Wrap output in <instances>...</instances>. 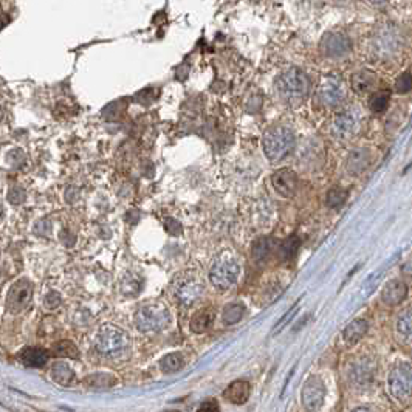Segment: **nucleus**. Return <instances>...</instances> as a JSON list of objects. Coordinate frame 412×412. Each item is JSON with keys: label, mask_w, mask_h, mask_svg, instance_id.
Masks as SVG:
<instances>
[{"label": "nucleus", "mask_w": 412, "mask_h": 412, "mask_svg": "<svg viewBox=\"0 0 412 412\" xmlns=\"http://www.w3.org/2000/svg\"><path fill=\"white\" fill-rule=\"evenodd\" d=\"M310 85L307 73L297 67L284 70L274 80L276 95L282 103L288 105H296L305 101V98L310 94Z\"/></svg>", "instance_id": "1"}, {"label": "nucleus", "mask_w": 412, "mask_h": 412, "mask_svg": "<svg viewBox=\"0 0 412 412\" xmlns=\"http://www.w3.org/2000/svg\"><path fill=\"white\" fill-rule=\"evenodd\" d=\"M296 137L291 127L286 124H273L262 135V149L272 163H279L293 152Z\"/></svg>", "instance_id": "2"}, {"label": "nucleus", "mask_w": 412, "mask_h": 412, "mask_svg": "<svg viewBox=\"0 0 412 412\" xmlns=\"http://www.w3.org/2000/svg\"><path fill=\"white\" fill-rule=\"evenodd\" d=\"M404 42H406V34L400 25L394 22L380 24L372 36V52L378 59L389 61L402 52Z\"/></svg>", "instance_id": "3"}, {"label": "nucleus", "mask_w": 412, "mask_h": 412, "mask_svg": "<svg viewBox=\"0 0 412 412\" xmlns=\"http://www.w3.org/2000/svg\"><path fill=\"white\" fill-rule=\"evenodd\" d=\"M240 272H242V267H240V260L236 256L231 253H222L212 262L209 268V282L214 288L226 291L236 286L240 278Z\"/></svg>", "instance_id": "4"}, {"label": "nucleus", "mask_w": 412, "mask_h": 412, "mask_svg": "<svg viewBox=\"0 0 412 412\" xmlns=\"http://www.w3.org/2000/svg\"><path fill=\"white\" fill-rule=\"evenodd\" d=\"M172 323L169 310L160 302H149L140 305L135 311V325L143 333L161 332Z\"/></svg>", "instance_id": "5"}, {"label": "nucleus", "mask_w": 412, "mask_h": 412, "mask_svg": "<svg viewBox=\"0 0 412 412\" xmlns=\"http://www.w3.org/2000/svg\"><path fill=\"white\" fill-rule=\"evenodd\" d=\"M388 390L397 402H408L412 399V365L408 361H397L389 369Z\"/></svg>", "instance_id": "6"}, {"label": "nucleus", "mask_w": 412, "mask_h": 412, "mask_svg": "<svg viewBox=\"0 0 412 412\" xmlns=\"http://www.w3.org/2000/svg\"><path fill=\"white\" fill-rule=\"evenodd\" d=\"M347 84L337 73L324 75L318 84V99L324 108L337 109L343 105L347 99Z\"/></svg>", "instance_id": "7"}, {"label": "nucleus", "mask_w": 412, "mask_h": 412, "mask_svg": "<svg viewBox=\"0 0 412 412\" xmlns=\"http://www.w3.org/2000/svg\"><path fill=\"white\" fill-rule=\"evenodd\" d=\"M127 346H129V337L117 325H104L95 337V349L105 357H115L124 352Z\"/></svg>", "instance_id": "8"}, {"label": "nucleus", "mask_w": 412, "mask_h": 412, "mask_svg": "<svg viewBox=\"0 0 412 412\" xmlns=\"http://www.w3.org/2000/svg\"><path fill=\"white\" fill-rule=\"evenodd\" d=\"M363 122L365 117L358 108L347 109L333 118L330 124V133L333 135V138L341 141L351 140L361 131Z\"/></svg>", "instance_id": "9"}, {"label": "nucleus", "mask_w": 412, "mask_h": 412, "mask_svg": "<svg viewBox=\"0 0 412 412\" xmlns=\"http://www.w3.org/2000/svg\"><path fill=\"white\" fill-rule=\"evenodd\" d=\"M319 52L328 59H343L352 52V41L339 31H328L319 41Z\"/></svg>", "instance_id": "10"}, {"label": "nucleus", "mask_w": 412, "mask_h": 412, "mask_svg": "<svg viewBox=\"0 0 412 412\" xmlns=\"http://www.w3.org/2000/svg\"><path fill=\"white\" fill-rule=\"evenodd\" d=\"M325 383L323 381L321 376L311 375L304 383L302 392H301V402L302 406L307 412H318L323 408L325 400Z\"/></svg>", "instance_id": "11"}, {"label": "nucleus", "mask_w": 412, "mask_h": 412, "mask_svg": "<svg viewBox=\"0 0 412 412\" xmlns=\"http://www.w3.org/2000/svg\"><path fill=\"white\" fill-rule=\"evenodd\" d=\"M205 293V284L202 279H198L197 276H183V278L177 282L174 288L175 300L182 304L183 307H193V305L202 300Z\"/></svg>", "instance_id": "12"}, {"label": "nucleus", "mask_w": 412, "mask_h": 412, "mask_svg": "<svg viewBox=\"0 0 412 412\" xmlns=\"http://www.w3.org/2000/svg\"><path fill=\"white\" fill-rule=\"evenodd\" d=\"M33 286L28 279H19L11 286L6 296V310L13 315H19L31 304Z\"/></svg>", "instance_id": "13"}, {"label": "nucleus", "mask_w": 412, "mask_h": 412, "mask_svg": "<svg viewBox=\"0 0 412 412\" xmlns=\"http://www.w3.org/2000/svg\"><path fill=\"white\" fill-rule=\"evenodd\" d=\"M376 374V361L369 355H361L349 367V380L355 388H367L372 385Z\"/></svg>", "instance_id": "14"}, {"label": "nucleus", "mask_w": 412, "mask_h": 412, "mask_svg": "<svg viewBox=\"0 0 412 412\" xmlns=\"http://www.w3.org/2000/svg\"><path fill=\"white\" fill-rule=\"evenodd\" d=\"M272 184L279 196L290 198L296 194L297 186H300V179H297V174L295 170L282 168L272 175Z\"/></svg>", "instance_id": "15"}, {"label": "nucleus", "mask_w": 412, "mask_h": 412, "mask_svg": "<svg viewBox=\"0 0 412 412\" xmlns=\"http://www.w3.org/2000/svg\"><path fill=\"white\" fill-rule=\"evenodd\" d=\"M372 161V152L369 147H355L349 152L344 163L347 175L358 177L365 172Z\"/></svg>", "instance_id": "16"}, {"label": "nucleus", "mask_w": 412, "mask_h": 412, "mask_svg": "<svg viewBox=\"0 0 412 412\" xmlns=\"http://www.w3.org/2000/svg\"><path fill=\"white\" fill-rule=\"evenodd\" d=\"M408 296V286L402 279L389 281L381 290V301L389 307L400 305Z\"/></svg>", "instance_id": "17"}, {"label": "nucleus", "mask_w": 412, "mask_h": 412, "mask_svg": "<svg viewBox=\"0 0 412 412\" xmlns=\"http://www.w3.org/2000/svg\"><path fill=\"white\" fill-rule=\"evenodd\" d=\"M376 82H378V78H376L375 72L369 68H363L355 72L351 78V85L355 91L358 94H369V91H374L376 87Z\"/></svg>", "instance_id": "18"}, {"label": "nucleus", "mask_w": 412, "mask_h": 412, "mask_svg": "<svg viewBox=\"0 0 412 412\" xmlns=\"http://www.w3.org/2000/svg\"><path fill=\"white\" fill-rule=\"evenodd\" d=\"M250 394H251L250 383L245 380H237V381H233L231 385L225 389L223 397L233 404H244L248 402V399H250Z\"/></svg>", "instance_id": "19"}, {"label": "nucleus", "mask_w": 412, "mask_h": 412, "mask_svg": "<svg viewBox=\"0 0 412 412\" xmlns=\"http://www.w3.org/2000/svg\"><path fill=\"white\" fill-rule=\"evenodd\" d=\"M395 337L403 344H412V307L403 310L395 319Z\"/></svg>", "instance_id": "20"}, {"label": "nucleus", "mask_w": 412, "mask_h": 412, "mask_svg": "<svg viewBox=\"0 0 412 412\" xmlns=\"http://www.w3.org/2000/svg\"><path fill=\"white\" fill-rule=\"evenodd\" d=\"M369 330V323L363 318H357L353 319L352 323L346 325V329L343 330V338L347 344H357L358 341L363 339Z\"/></svg>", "instance_id": "21"}, {"label": "nucleus", "mask_w": 412, "mask_h": 412, "mask_svg": "<svg viewBox=\"0 0 412 412\" xmlns=\"http://www.w3.org/2000/svg\"><path fill=\"white\" fill-rule=\"evenodd\" d=\"M214 310L211 307H205L202 310H198L197 314L191 318L189 328L194 333H205L208 332L212 328V323H214Z\"/></svg>", "instance_id": "22"}, {"label": "nucleus", "mask_w": 412, "mask_h": 412, "mask_svg": "<svg viewBox=\"0 0 412 412\" xmlns=\"http://www.w3.org/2000/svg\"><path fill=\"white\" fill-rule=\"evenodd\" d=\"M20 363L28 367H42L45 366L48 360L47 351L41 349V347H27V349L20 351L19 357Z\"/></svg>", "instance_id": "23"}, {"label": "nucleus", "mask_w": 412, "mask_h": 412, "mask_svg": "<svg viewBox=\"0 0 412 412\" xmlns=\"http://www.w3.org/2000/svg\"><path fill=\"white\" fill-rule=\"evenodd\" d=\"M50 375H52L53 381L61 386H70L75 380V372L72 371V367L64 363V361H54L52 367H50Z\"/></svg>", "instance_id": "24"}, {"label": "nucleus", "mask_w": 412, "mask_h": 412, "mask_svg": "<svg viewBox=\"0 0 412 412\" xmlns=\"http://www.w3.org/2000/svg\"><path fill=\"white\" fill-rule=\"evenodd\" d=\"M183 366H184V357L180 352L168 353L160 360V369H161V372H165V374L179 372L180 369H183Z\"/></svg>", "instance_id": "25"}, {"label": "nucleus", "mask_w": 412, "mask_h": 412, "mask_svg": "<svg viewBox=\"0 0 412 412\" xmlns=\"http://www.w3.org/2000/svg\"><path fill=\"white\" fill-rule=\"evenodd\" d=\"M245 315V307L242 304L239 302H233L228 304L222 311V321L225 325H233V324H237L240 319L244 318Z\"/></svg>", "instance_id": "26"}, {"label": "nucleus", "mask_w": 412, "mask_h": 412, "mask_svg": "<svg viewBox=\"0 0 412 412\" xmlns=\"http://www.w3.org/2000/svg\"><path fill=\"white\" fill-rule=\"evenodd\" d=\"M84 383L94 389H108L115 385L117 380L112 374H91L84 378Z\"/></svg>", "instance_id": "27"}, {"label": "nucleus", "mask_w": 412, "mask_h": 412, "mask_svg": "<svg viewBox=\"0 0 412 412\" xmlns=\"http://www.w3.org/2000/svg\"><path fill=\"white\" fill-rule=\"evenodd\" d=\"M389 91L385 90H378L375 91L372 98L369 99V109H371L374 113H383L389 105Z\"/></svg>", "instance_id": "28"}, {"label": "nucleus", "mask_w": 412, "mask_h": 412, "mask_svg": "<svg viewBox=\"0 0 412 412\" xmlns=\"http://www.w3.org/2000/svg\"><path fill=\"white\" fill-rule=\"evenodd\" d=\"M53 353L58 357H67V358H78L80 357V351H78L76 344L72 341H59L53 346Z\"/></svg>", "instance_id": "29"}, {"label": "nucleus", "mask_w": 412, "mask_h": 412, "mask_svg": "<svg viewBox=\"0 0 412 412\" xmlns=\"http://www.w3.org/2000/svg\"><path fill=\"white\" fill-rule=\"evenodd\" d=\"M273 247L268 239H260L253 247V258L256 262H265L268 256L272 254Z\"/></svg>", "instance_id": "30"}, {"label": "nucleus", "mask_w": 412, "mask_h": 412, "mask_svg": "<svg viewBox=\"0 0 412 412\" xmlns=\"http://www.w3.org/2000/svg\"><path fill=\"white\" fill-rule=\"evenodd\" d=\"M347 193L341 188H332L328 196H325V203H328L329 208H339L341 205L346 202Z\"/></svg>", "instance_id": "31"}, {"label": "nucleus", "mask_w": 412, "mask_h": 412, "mask_svg": "<svg viewBox=\"0 0 412 412\" xmlns=\"http://www.w3.org/2000/svg\"><path fill=\"white\" fill-rule=\"evenodd\" d=\"M395 90L399 94H408V91L412 90V72H404L397 78Z\"/></svg>", "instance_id": "32"}, {"label": "nucleus", "mask_w": 412, "mask_h": 412, "mask_svg": "<svg viewBox=\"0 0 412 412\" xmlns=\"http://www.w3.org/2000/svg\"><path fill=\"white\" fill-rule=\"evenodd\" d=\"M61 302H62V297L58 291H48L44 297V305H45V309H48V310L59 307Z\"/></svg>", "instance_id": "33"}, {"label": "nucleus", "mask_w": 412, "mask_h": 412, "mask_svg": "<svg viewBox=\"0 0 412 412\" xmlns=\"http://www.w3.org/2000/svg\"><path fill=\"white\" fill-rule=\"evenodd\" d=\"M197 412H220L219 403L216 400H206L198 406Z\"/></svg>", "instance_id": "34"}, {"label": "nucleus", "mask_w": 412, "mask_h": 412, "mask_svg": "<svg viewBox=\"0 0 412 412\" xmlns=\"http://www.w3.org/2000/svg\"><path fill=\"white\" fill-rule=\"evenodd\" d=\"M8 198H10V202H13V203H20L25 198V194L20 189H13Z\"/></svg>", "instance_id": "35"}, {"label": "nucleus", "mask_w": 412, "mask_h": 412, "mask_svg": "<svg viewBox=\"0 0 412 412\" xmlns=\"http://www.w3.org/2000/svg\"><path fill=\"white\" fill-rule=\"evenodd\" d=\"M352 412H375V411L371 409V408H367V406H360L357 409H353Z\"/></svg>", "instance_id": "36"}, {"label": "nucleus", "mask_w": 412, "mask_h": 412, "mask_svg": "<svg viewBox=\"0 0 412 412\" xmlns=\"http://www.w3.org/2000/svg\"><path fill=\"white\" fill-rule=\"evenodd\" d=\"M369 2L374 3V5H385L389 2V0H369Z\"/></svg>", "instance_id": "37"}]
</instances>
